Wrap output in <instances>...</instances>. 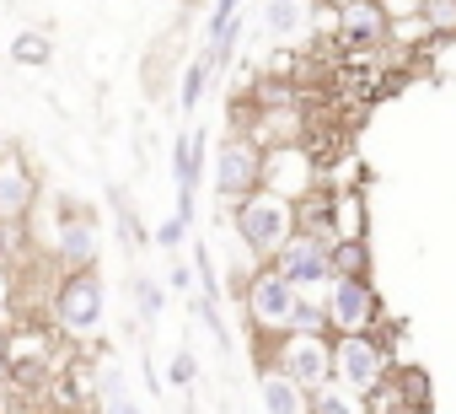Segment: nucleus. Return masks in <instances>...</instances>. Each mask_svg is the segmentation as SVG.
Here are the masks:
<instances>
[{"mask_svg":"<svg viewBox=\"0 0 456 414\" xmlns=\"http://www.w3.org/2000/svg\"><path fill=\"white\" fill-rule=\"evenodd\" d=\"M333 237L338 243H365V204H360V194H333Z\"/></svg>","mask_w":456,"mask_h":414,"instance_id":"15","label":"nucleus"},{"mask_svg":"<svg viewBox=\"0 0 456 414\" xmlns=\"http://www.w3.org/2000/svg\"><path fill=\"white\" fill-rule=\"evenodd\" d=\"M376 6L392 17V28H408V22L424 17V0H376Z\"/></svg>","mask_w":456,"mask_h":414,"instance_id":"23","label":"nucleus"},{"mask_svg":"<svg viewBox=\"0 0 456 414\" xmlns=\"http://www.w3.org/2000/svg\"><path fill=\"white\" fill-rule=\"evenodd\" d=\"M333 382L354 398H370L392 382V350L376 334H344L333 339Z\"/></svg>","mask_w":456,"mask_h":414,"instance_id":"3","label":"nucleus"},{"mask_svg":"<svg viewBox=\"0 0 456 414\" xmlns=\"http://www.w3.org/2000/svg\"><path fill=\"white\" fill-rule=\"evenodd\" d=\"M264 28L274 38H301L312 28V0H269V6H264Z\"/></svg>","mask_w":456,"mask_h":414,"instance_id":"13","label":"nucleus"},{"mask_svg":"<svg viewBox=\"0 0 456 414\" xmlns=\"http://www.w3.org/2000/svg\"><path fill=\"white\" fill-rule=\"evenodd\" d=\"M232 232H237V243H242L253 259H269V264H274V259L285 253V243L301 232V204H290V199L258 188L253 199H242L237 211H232Z\"/></svg>","mask_w":456,"mask_h":414,"instance_id":"1","label":"nucleus"},{"mask_svg":"<svg viewBox=\"0 0 456 414\" xmlns=\"http://www.w3.org/2000/svg\"><path fill=\"white\" fill-rule=\"evenodd\" d=\"M296 307H301V291H296L274 264H264V269L248 280V291H242L248 323H253L258 334H269V339H285V334L296 328Z\"/></svg>","mask_w":456,"mask_h":414,"instance_id":"4","label":"nucleus"},{"mask_svg":"<svg viewBox=\"0 0 456 414\" xmlns=\"http://www.w3.org/2000/svg\"><path fill=\"white\" fill-rule=\"evenodd\" d=\"M258 398L269 414H306V393L280 371H258Z\"/></svg>","mask_w":456,"mask_h":414,"instance_id":"14","label":"nucleus"},{"mask_svg":"<svg viewBox=\"0 0 456 414\" xmlns=\"http://www.w3.org/2000/svg\"><path fill=\"white\" fill-rule=\"evenodd\" d=\"M333 280H370V243H338L333 248Z\"/></svg>","mask_w":456,"mask_h":414,"instance_id":"17","label":"nucleus"},{"mask_svg":"<svg viewBox=\"0 0 456 414\" xmlns=\"http://www.w3.org/2000/svg\"><path fill=\"white\" fill-rule=\"evenodd\" d=\"M54 318L70 334H92L102 323V280L97 275H65V286L54 296Z\"/></svg>","mask_w":456,"mask_h":414,"instance_id":"9","label":"nucleus"},{"mask_svg":"<svg viewBox=\"0 0 456 414\" xmlns=\"http://www.w3.org/2000/svg\"><path fill=\"white\" fill-rule=\"evenodd\" d=\"M392 17L376 6V0H365V6H349L338 12V28H333V44H344L349 54H370V49H387L392 44Z\"/></svg>","mask_w":456,"mask_h":414,"instance_id":"10","label":"nucleus"},{"mask_svg":"<svg viewBox=\"0 0 456 414\" xmlns=\"http://www.w3.org/2000/svg\"><path fill=\"white\" fill-rule=\"evenodd\" d=\"M322 302H328V334H333V339H344V334H370V328L381 323V296H376L370 280H333V286L322 291Z\"/></svg>","mask_w":456,"mask_h":414,"instance_id":"7","label":"nucleus"},{"mask_svg":"<svg viewBox=\"0 0 456 414\" xmlns=\"http://www.w3.org/2000/svg\"><path fill=\"white\" fill-rule=\"evenodd\" d=\"M33 172L22 156H0V227H17L33 211Z\"/></svg>","mask_w":456,"mask_h":414,"instance_id":"12","label":"nucleus"},{"mask_svg":"<svg viewBox=\"0 0 456 414\" xmlns=\"http://www.w3.org/2000/svg\"><path fill=\"white\" fill-rule=\"evenodd\" d=\"M209 81H215V65H209V54H199L188 70H183V92H177V103H183V113H193L199 103H204V92H209Z\"/></svg>","mask_w":456,"mask_h":414,"instance_id":"18","label":"nucleus"},{"mask_svg":"<svg viewBox=\"0 0 456 414\" xmlns=\"http://www.w3.org/2000/svg\"><path fill=\"white\" fill-rule=\"evenodd\" d=\"M97 414H145L134 398H129V387H124V371L113 366V371H102V382H97Z\"/></svg>","mask_w":456,"mask_h":414,"instance_id":"16","label":"nucleus"},{"mask_svg":"<svg viewBox=\"0 0 456 414\" xmlns=\"http://www.w3.org/2000/svg\"><path fill=\"white\" fill-rule=\"evenodd\" d=\"M12 60H17V65H49V38H44V33H22V38L12 44Z\"/></svg>","mask_w":456,"mask_h":414,"instance_id":"22","label":"nucleus"},{"mask_svg":"<svg viewBox=\"0 0 456 414\" xmlns=\"http://www.w3.org/2000/svg\"><path fill=\"white\" fill-rule=\"evenodd\" d=\"M0 307H6V269H0Z\"/></svg>","mask_w":456,"mask_h":414,"instance_id":"29","label":"nucleus"},{"mask_svg":"<svg viewBox=\"0 0 456 414\" xmlns=\"http://www.w3.org/2000/svg\"><path fill=\"white\" fill-rule=\"evenodd\" d=\"M167 286H172V291H188V286H193V264H183V259H177V264H172V275H167Z\"/></svg>","mask_w":456,"mask_h":414,"instance_id":"27","label":"nucleus"},{"mask_svg":"<svg viewBox=\"0 0 456 414\" xmlns=\"http://www.w3.org/2000/svg\"><path fill=\"white\" fill-rule=\"evenodd\" d=\"M424 6H429V0H424Z\"/></svg>","mask_w":456,"mask_h":414,"instance_id":"30","label":"nucleus"},{"mask_svg":"<svg viewBox=\"0 0 456 414\" xmlns=\"http://www.w3.org/2000/svg\"><path fill=\"white\" fill-rule=\"evenodd\" d=\"M424 33L456 38V0H429V6H424Z\"/></svg>","mask_w":456,"mask_h":414,"instance_id":"21","label":"nucleus"},{"mask_svg":"<svg viewBox=\"0 0 456 414\" xmlns=\"http://www.w3.org/2000/svg\"><path fill=\"white\" fill-rule=\"evenodd\" d=\"M306 414H365V398H354L349 387H322V393H312L306 398Z\"/></svg>","mask_w":456,"mask_h":414,"instance_id":"19","label":"nucleus"},{"mask_svg":"<svg viewBox=\"0 0 456 414\" xmlns=\"http://www.w3.org/2000/svg\"><path fill=\"white\" fill-rule=\"evenodd\" d=\"M237 6H242V0H215V12H209V44L237 22Z\"/></svg>","mask_w":456,"mask_h":414,"instance_id":"25","label":"nucleus"},{"mask_svg":"<svg viewBox=\"0 0 456 414\" xmlns=\"http://www.w3.org/2000/svg\"><path fill=\"white\" fill-rule=\"evenodd\" d=\"M167 377H172V387H193V377H199L193 350H177V355H172V366H167Z\"/></svg>","mask_w":456,"mask_h":414,"instance_id":"24","label":"nucleus"},{"mask_svg":"<svg viewBox=\"0 0 456 414\" xmlns=\"http://www.w3.org/2000/svg\"><path fill=\"white\" fill-rule=\"evenodd\" d=\"M333 237H317V232H296L290 243H285V253L274 259V269L296 286V291H328L333 286Z\"/></svg>","mask_w":456,"mask_h":414,"instance_id":"6","label":"nucleus"},{"mask_svg":"<svg viewBox=\"0 0 456 414\" xmlns=\"http://www.w3.org/2000/svg\"><path fill=\"white\" fill-rule=\"evenodd\" d=\"M264 145L253 135H225L215 151V199H225L237 211L242 199H253L264 188Z\"/></svg>","mask_w":456,"mask_h":414,"instance_id":"5","label":"nucleus"},{"mask_svg":"<svg viewBox=\"0 0 456 414\" xmlns=\"http://www.w3.org/2000/svg\"><path fill=\"white\" fill-rule=\"evenodd\" d=\"M129 291H134V312H140V323H156V318H161V307H167V291H161L151 275H134V286H129Z\"/></svg>","mask_w":456,"mask_h":414,"instance_id":"20","label":"nucleus"},{"mask_svg":"<svg viewBox=\"0 0 456 414\" xmlns=\"http://www.w3.org/2000/svg\"><path fill=\"white\" fill-rule=\"evenodd\" d=\"M264 188L280 194V199H290V204L312 199V194H317V167H312L306 145H280V151H269V156H264Z\"/></svg>","mask_w":456,"mask_h":414,"instance_id":"8","label":"nucleus"},{"mask_svg":"<svg viewBox=\"0 0 456 414\" xmlns=\"http://www.w3.org/2000/svg\"><path fill=\"white\" fill-rule=\"evenodd\" d=\"M183 237H188V221H177V216L156 227V248H167V253H177V248H183Z\"/></svg>","mask_w":456,"mask_h":414,"instance_id":"26","label":"nucleus"},{"mask_svg":"<svg viewBox=\"0 0 456 414\" xmlns=\"http://www.w3.org/2000/svg\"><path fill=\"white\" fill-rule=\"evenodd\" d=\"M97 248H102L97 221L86 211H76V204H65V216H60V264H65V275H92Z\"/></svg>","mask_w":456,"mask_h":414,"instance_id":"11","label":"nucleus"},{"mask_svg":"<svg viewBox=\"0 0 456 414\" xmlns=\"http://www.w3.org/2000/svg\"><path fill=\"white\" fill-rule=\"evenodd\" d=\"M264 371L290 377V382L312 398V393L333 387V339H328V334H285V339H274Z\"/></svg>","mask_w":456,"mask_h":414,"instance_id":"2","label":"nucleus"},{"mask_svg":"<svg viewBox=\"0 0 456 414\" xmlns=\"http://www.w3.org/2000/svg\"><path fill=\"white\" fill-rule=\"evenodd\" d=\"M322 6H333V12H349V6H365V0H322Z\"/></svg>","mask_w":456,"mask_h":414,"instance_id":"28","label":"nucleus"}]
</instances>
